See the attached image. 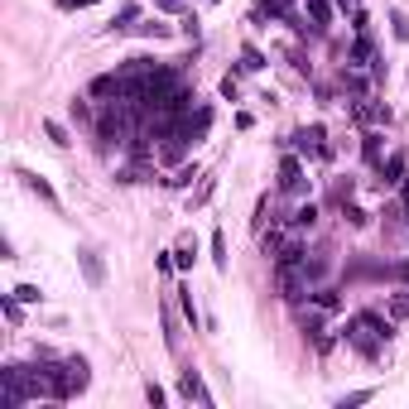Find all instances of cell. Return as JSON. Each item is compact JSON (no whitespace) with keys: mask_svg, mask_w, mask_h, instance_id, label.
<instances>
[{"mask_svg":"<svg viewBox=\"0 0 409 409\" xmlns=\"http://www.w3.org/2000/svg\"><path fill=\"white\" fill-rule=\"evenodd\" d=\"M342 337H347V347H352L356 356H366V361H376V356L385 352V342L395 337V318H381L376 308H361L356 318H347V327H342Z\"/></svg>","mask_w":409,"mask_h":409,"instance_id":"obj_1","label":"cell"},{"mask_svg":"<svg viewBox=\"0 0 409 409\" xmlns=\"http://www.w3.org/2000/svg\"><path fill=\"white\" fill-rule=\"evenodd\" d=\"M179 395H183V400H198V405H212V395H207V385L198 381V371H183V381H179Z\"/></svg>","mask_w":409,"mask_h":409,"instance_id":"obj_7","label":"cell"},{"mask_svg":"<svg viewBox=\"0 0 409 409\" xmlns=\"http://www.w3.org/2000/svg\"><path fill=\"white\" fill-rule=\"evenodd\" d=\"M347 111H352L356 120H366V125H390V106H385V102H376L371 92L352 97V102H347Z\"/></svg>","mask_w":409,"mask_h":409,"instance_id":"obj_2","label":"cell"},{"mask_svg":"<svg viewBox=\"0 0 409 409\" xmlns=\"http://www.w3.org/2000/svg\"><path fill=\"white\" fill-rule=\"evenodd\" d=\"M135 15H140V5H125V10H120V24H116V29H130V19H135Z\"/></svg>","mask_w":409,"mask_h":409,"instance_id":"obj_24","label":"cell"},{"mask_svg":"<svg viewBox=\"0 0 409 409\" xmlns=\"http://www.w3.org/2000/svg\"><path fill=\"white\" fill-rule=\"evenodd\" d=\"M63 5H97V0H63Z\"/></svg>","mask_w":409,"mask_h":409,"instance_id":"obj_26","label":"cell"},{"mask_svg":"<svg viewBox=\"0 0 409 409\" xmlns=\"http://www.w3.org/2000/svg\"><path fill=\"white\" fill-rule=\"evenodd\" d=\"M390 29H395V39H409V19L405 15H390Z\"/></svg>","mask_w":409,"mask_h":409,"instance_id":"obj_20","label":"cell"},{"mask_svg":"<svg viewBox=\"0 0 409 409\" xmlns=\"http://www.w3.org/2000/svg\"><path fill=\"white\" fill-rule=\"evenodd\" d=\"M361 154H366V164H376V169L385 164V159H381V130H366V135H361Z\"/></svg>","mask_w":409,"mask_h":409,"instance_id":"obj_10","label":"cell"},{"mask_svg":"<svg viewBox=\"0 0 409 409\" xmlns=\"http://www.w3.org/2000/svg\"><path fill=\"white\" fill-rule=\"evenodd\" d=\"M154 5H164V10H179V5H183V0H154Z\"/></svg>","mask_w":409,"mask_h":409,"instance_id":"obj_25","label":"cell"},{"mask_svg":"<svg viewBox=\"0 0 409 409\" xmlns=\"http://www.w3.org/2000/svg\"><path fill=\"white\" fill-rule=\"evenodd\" d=\"M304 5H308V15H313V34H322L332 24V5L327 0H304Z\"/></svg>","mask_w":409,"mask_h":409,"instance_id":"obj_9","label":"cell"},{"mask_svg":"<svg viewBox=\"0 0 409 409\" xmlns=\"http://www.w3.org/2000/svg\"><path fill=\"white\" fill-rule=\"evenodd\" d=\"M381 183H390V188L405 183V154H390V159L381 164Z\"/></svg>","mask_w":409,"mask_h":409,"instance_id":"obj_8","label":"cell"},{"mask_svg":"<svg viewBox=\"0 0 409 409\" xmlns=\"http://www.w3.org/2000/svg\"><path fill=\"white\" fill-rule=\"evenodd\" d=\"M241 68H246V73H260V68H265L260 48H246V53H241Z\"/></svg>","mask_w":409,"mask_h":409,"instance_id":"obj_13","label":"cell"},{"mask_svg":"<svg viewBox=\"0 0 409 409\" xmlns=\"http://www.w3.org/2000/svg\"><path fill=\"white\" fill-rule=\"evenodd\" d=\"M221 97H226V102H236V97H241V87H236V78H221Z\"/></svg>","mask_w":409,"mask_h":409,"instance_id":"obj_21","label":"cell"},{"mask_svg":"<svg viewBox=\"0 0 409 409\" xmlns=\"http://www.w3.org/2000/svg\"><path fill=\"white\" fill-rule=\"evenodd\" d=\"M212 260H217V270H226V241H221V231H212Z\"/></svg>","mask_w":409,"mask_h":409,"instance_id":"obj_15","label":"cell"},{"mask_svg":"<svg viewBox=\"0 0 409 409\" xmlns=\"http://www.w3.org/2000/svg\"><path fill=\"white\" fill-rule=\"evenodd\" d=\"M280 193H308V179H304V159L284 154L280 164Z\"/></svg>","mask_w":409,"mask_h":409,"instance_id":"obj_4","label":"cell"},{"mask_svg":"<svg viewBox=\"0 0 409 409\" xmlns=\"http://www.w3.org/2000/svg\"><path fill=\"white\" fill-rule=\"evenodd\" d=\"M0 308H5V318H10V322H19V299H15V294H10Z\"/></svg>","mask_w":409,"mask_h":409,"instance_id":"obj_23","label":"cell"},{"mask_svg":"<svg viewBox=\"0 0 409 409\" xmlns=\"http://www.w3.org/2000/svg\"><path fill=\"white\" fill-rule=\"evenodd\" d=\"M145 400H149V405L159 409V405H164V390H159V385H154V381H149V385H145Z\"/></svg>","mask_w":409,"mask_h":409,"instance_id":"obj_22","label":"cell"},{"mask_svg":"<svg viewBox=\"0 0 409 409\" xmlns=\"http://www.w3.org/2000/svg\"><path fill=\"white\" fill-rule=\"evenodd\" d=\"M366 400H376V390H352V395H342L337 409H352V405H366Z\"/></svg>","mask_w":409,"mask_h":409,"instance_id":"obj_12","label":"cell"},{"mask_svg":"<svg viewBox=\"0 0 409 409\" xmlns=\"http://www.w3.org/2000/svg\"><path fill=\"white\" fill-rule=\"evenodd\" d=\"M390 318H395V322H400V318H409V289L390 294Z\"/></svg>","mask_w":409,"mask_h":409,"instance_id":"obj_11","label":"cell"},{"mask_svg":"<svg viewBox=\"0 0 409 409\" xmlns=\"http://www.w3.org/2000/svg\"><path fill=\"white\" fill-rule=\"evenodd\" d=\"M78 265H82V275H87V284H92V289H102V284H106V265L97 260V251H92V246H82V251H78Z\"/></svg>","mask_w":409,"mask_h":409,"instance_id":"obj_5","label":"cell"},{"mask_svg":"<svg viewBox=\"0 0 409 409\" xmlns=\"http://www.w3.org/2000/svg\"><path fill=\"white\" fill-rule=\"evenodd\" d=\"M19 179H24V188H29V193H39V198H44L48 207H63V203H58V193H53V183H48V179H39V174H29V169H19Z\"/></svg>","mask_w":409,"mask_h":409,"instance_id":"obj_6","label":"cell"},{"mask_svg":"<svg viewBox=\"0 0 409 409\" xmlns=\"http://www.w3.org/2000/svg\"><path fill=\"white\" fill-rule=\"evenodd\" d=\"M44 135H48V140H53V145H58V149H63V145H68V130H63V125H58V120H44Z\"/></svg>","mask_w":409,"mask_h":409,"instance_id":"obj_14","label":"cell"},{"mask_svg":"<svg viewBox=\"0 0 409 409\" xmlns=\"http://www.w3.org/2000/svg\"><path fill=\"white\" fill-rule=\"evenodd\" d=\"M193 179H198V169H179V174H174V179H169V188H188V183H193Z\"/></svg>","mask_w":409,"mask_h":409,"instance_id":"obj_18","label":"cell"},{"mask_svg":"<svg viewBox=\"0 0 409 409\" xmlns=\"http://www.w3.org/2000/svg\"><path fill=\"white\" fill-rule=\"evenodd\" d=\"M179 294H183V318H188V327H198L203 318H198V308H193V294H188V289H179Z\"/></svg>","mask_w":409,"mask_h":409,"instance_id":"obj_17","label":"cell"},{"mask_svg":"<svg viewBox=\"0 0 409 409\" xmlns=\"http://www.w3.org/2000/svg\"><path fill=\"white\" fill-rule=\"evenodd\" d=\"M193 255H198V251H193V241H183V246H179V251H174V260H179V265H183V270H188V265H193Z\"/></svg>","mask_w":409,"mask_h":409,"instance_id":"obj_19","label":"cell"},{"mask_svg":"<svg viewBox=\"0 0 409 409\" xmlns=\"http://www.w3.org/2000/svg\"><path fill=\"white\" fill-rule=\"evenodd\" d=\"M15 299H19V304H39L44 294H39V284H19V289H15Z\"/></svg>","mask_w":409,"mask_h":409,"instance_id":"obj_16","label":"cell"},{"mask_svg":"<svg viewBox=\"0 0 409 409\" xmlns=\"http://www.w3.org/2000/svg\"><path fill=\"white\" fill-rule=\"evenodd\" d=\"M294 145H299V154L304 159H327V135H322V125H308L299 135H289Z\"/></svg>","mask_w":409,"mask_h":409,"instance_id":"obj_3","label":"cell"}]
</instances>
